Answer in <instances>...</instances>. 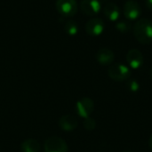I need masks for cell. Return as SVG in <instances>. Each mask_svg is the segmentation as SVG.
Here are the masks:
<instances>
[{"instance_id":"obj_10","label":"cell","mask_w":152,"mask_h":152,"mask_svg":"<svg viewBox=\"0 0 152 152\" xmlns=\"http://www.w3.org/2000/svg\"><path fill=\"white\" fill-rule=\"evenodd\" d=\"M78 125L77 119L72 115H64L59 119V126L65 132L74 131Z\"/></svg>"},{"instance_id":"obj_5","label":"cell","mask_w":152,"mask_h":152,"mask_svg":"<svg viewBox=\"0 0 152 152\" xmlns=\"http://www.w3.org/2000/svg\"><path fill=\"white\" fill-rule=\"evenodd\" d=\"M94 101L87 97L82 98L76 104L77 113L79 117H81L83 118H86L90 117V115L94 111Z\"/></svg>"},{"instance_id":"obj_18","label":"cell","mask_w":152,"mask_h":152,"mask_svg":"<svg viewBox=\"0 0 152 152\" xmlns=\"http://www.w3.org/2000/svg\"><path fill=\"white\" fill-rule=\"evenodd\" d=\"M146 5L150 10L152 11V0H146Z\"/></svg>"},{"instance_id":"obj_4","label":"cell","mask_w":152,"mask_h":152,"mask_svg":"<svg viewBox=\"0 0 152 152\" xmlns=\"http://www.w3.org/2000/svg\"><path fill=\"white\" fill-rule=\"evenodd\" d=\"M45 152H69L67 142L59 136H52L45 142Z\"/></svg>"},{"instance_id":"obj_21","label":"cell","mask_w":152,"mask_h":152,"mask_svg":"<svg viewBox=\"0 0 152 152\" xmlns=\"http://www.w3.org/2000/svg\"><path fill=\"white\" fill-rule=\"evenodd\" d=\"M123 152H132V151H123Z\"/></svg>"},{"instance_id":"obj_2","label":"cell","mask_w":152,"mask_h":152,"mask_svg":"<svg viewBox=\"0 0 152 152\" xmlns=\"http://www.w3.org/2000/svg\"><path fill=\"white\" fill-rule=\"evenodd\" d=\"M55 8L63 17H73L77 12L78 5L76 0H56Z\"/></svg>"},{"instance_id":"obj_3","label":"cell","mask_w":152,"mask_h":152,"mask_svg":"<svg viewBox=\"0 0 152 152\" xmlns=\"http://www.w3.org/2000/svg\"><path fill=\"white\" fill-rule=\"evenodd\" d=\"M108 75L112 80L121 82L127 80L130 77L131 71L126 66L121 63H116L110 67L108 70Z\"/></svg>"},{"instance_id":"obj_9","label":"cell","mask_w":152,"mask_h":152,"mask_svg":"<svg viewBox=\"0 0 152 152\" xmlns=\"http://www.w3.org/2000/svg\"><path fill=\"white\" fill-rule=\"evenodd\" d=\"M126 61L132 69H139L143 64V55L137 49H131L126 54Z\"/></svg>"},{"instance_id":"obj_20","label":"cell","mask_w":152,"mask_h":152,"mask_svg":"<svg viewBox=\"0 0 152 152\" xmlns=\"http://www.w3.org/2000/svg\"><path fill=\"white\" fill-rule=\"evenodd\" d=\"M151 80H152V68H151Z\"/></svg>"},{"instance_id":"obj_11","label":"cell","mask_w":152,"mask_h":152,"mask_svg":"<svg viewBox=\"0 0 152 152\" xmlns=\"http://www.w3.org/2000/svg\"><path fill=\"white\" fill-rule=\"evenodd\" d=\"M115 59L114 53L109 48H102L96 53V60L102 65H110Z\"/></svg>"},{"instance_id":"obj_12","label":"cell","mask_w":152,"mask_h":152,"mask_svg":"<svg viewBox=\"0 0 152 152\" xmlns=\"http://www.w3.org/2000/svg\"><path fill=\"white\" fill-rule=\"evenodd\" d=\"M103 13L107 19L111 21H116L120 15V11L118 6L114 3H108L103 8Z\"/></svg>"},{"instance_id":"obj_6","label":"cell","mask_w":152,"mask_h":152,"mask_svg":"<svg viewBox=\"0 0 152 152\" xmlns=\"http://www.w3.org/2000/svg\"><path fill=\"white\" fill-rule=\"evenodd\" d=\"M123 11L125 17L129 20H137L142 13L141 6L135 0H127L124 4Z\"/></svg>"},{"instance_id":"obj_1","label":"cell","mask_w":152,"mask_h":152,"mask_svg":"<svg viewBox=\"0 0 152 152\" xmlns=\"http://www.w3.org/2000/svg\"><path fill=\"white\" fill-rule=\"evenodd\" d=\"M134 34L137 41L146 45L152 42V20L141 19L134 26Z\"/></svg>"},{"instance_id":"obj_7","label":"cell","mask_w":152,"mask_h":152,"mask_svg":"<svg viewBox=\"0 0 152 152\" xmlns=\"http://www.w3.org/2000/svg\"><path fill=\"white\" fill-rule=\"evenodd\" d=\"M86 31L92 37L100 36L104 30V22L102 19L94 18L89 20L86 24Z\"/></svg>"},{"instance_id":"obj_17","label":"cell","mask_w":152,"mask_h":152,"mask_svg":"<svg viewBox=\"0 0 152 152\" xmlns=\"http://www.w3.org/2000/svg\"><path fill=\"white\" fill-rule=\"evenodd\" d=\"M126 86H127L128 90L131 92H137L140 89V84L135 79H130L127 82Z\"/></svg>"},{"instance_id":"obj_13","label":"cell","mask_w":152,"mask_h":152,"mask_svg":"<svg viewBox=\"0 0 152 152\" xmlns=\"http://www.w3.org/2000/svg\"><path fill=\"white\" fill-rule=\"evenodd\" d=\"M40 149V143L35 139H27L20 144V151L22 152H39Z\"/></svg>"},{"instance_id":"obj_14","label":"cell","mask_w":152,"mask_h":152,"mask_svg":"<svg viewBox=\"0 0 152 152\" xmlns=\"http://www.w3.org/2000/svg\"><path fill=\"white\" fill-rule=\"evenodd\" d=\"M64 30L69 36H76L78 32V25L72 20H67L64 24Z\"/></svg>"},{"instance_id":"obj_15","label":"cell","mask_w":152,"mask_h":152,"mask_svg":"<svg viewBox=\"0 0 152 152\" xmlns=\"http://www.w3.org/2000/svg\"><path fill=\"white\" fill-rule=\"evenodd\" d=\"M116 28L121 33H127L131 30L132 27L129 21L120 20V21H118V23L116 24Z\"/></svg>"},{"instance_id":"obj_8","label":"cell","mask_w":152,"mask_h":152,"mask_svg":"<svg viewBox=\"0 0 152 152\" xmlns=\"http://www.w3.org/2000/svg\"><path fill=\"white\" fill-rule=\"evenodd\" d=\"M81 12L88 16H94L101 11V3L99 0H82L80 2Z\"/></svg>"},{"instance_id":"obj_19","label":"cell","mask_w":152,"mask_h":152,"mask_svg":"<svg viewBox=\"0 0 152 152\" xmlns=\"http://www.w3.org/2000/svg\"><path fill=\"white\" fill-rule=\"evenodd\" d=\"M149 145H150V148L152 150V134L150 137V140H149Z\"/></svg>"},{"instance_id":"obj_16","label":"cell","mask_w":152,"mask_h":152,"mask_svg":"<svg viewBox=\"0 0 152 152\" xmlns=\"http://www.w3.org/2000/svg\"><path fill=\"white\" fill-rule=\"evenodd\" d=\"M84 127L87 131H93L96 127V122L94 118L88 117L84 120Z\"/></svg>"}]
</instances>
